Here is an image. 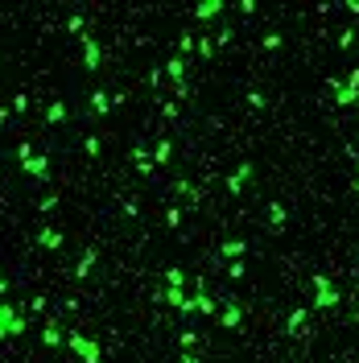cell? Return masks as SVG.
Wrapping results in <instances>:
<instances>
[{
  "label": "cell",
  "instance_id": "1",
  "mask_svg": "<svg viewBox=\"0 0 359 363\" xmlns=\"http://www.w3.org/2000/svg\"><path fill=\"white\" fill-rule=\"evenodd\" d=\"M9 335H25V318L13 306H0V339H9Z\"/></svg>",
  "mask_w": 359,
  "mask_h": 363
},
{
  "label": "cell",
  "instance_id": "2",
  "mask_svg": "<svg viewBox=\"0 0 359 363\" xmlns=\"http://www.w3.org/2000/svg\"><path fill=\"white\" fill-rule=\"evenodd\" d=\"M17 157H21V165H25L29 173L46 177V169H50V165H46V157H33V153H29V144H21V149H17Z\"/></svg>",
  "mask_w": 359,
  "mask_h": 363
},
{
  "label": "cell",
  "instance_id": "3",
  "mask_svg": "<svg viewBox=\"0 0 359 363\" xmlns=\"http://www.w3.org/2000/svg\"><path fill=\"white\" fill-rule=\"evenodd\" d=\"M70 347L79 351V359H83V363H99V347H95V343H87L83 335H70Z\"/></svg>",
  "mask_w": 359,
  "mask_h": 363
},
{
  "label": "cell",
  "instance_id": "4",
  "mask_svg": "<svg viewBox=\"0 0 359 363\" xmlns=\"http://www.w3.org/2000/svg\"><path fill=\"white\" fill-rule=\"evenodd\" d=\"M83 62H87V70H95V66H99V46H95L91 38H87V58H83Z\"/></svg>",
  "mask_w": 359,
  "mask_h": 363
},
{
  "label": "cell",
  "instance_id": "5",
  "mask_svg": "<svg viewBox=\"0 0 359 363\" xmlns=\"http://www.w3.org/2000/svg\"><path fill=\"white\" fill-rule=\"evenodd\" d=\"M335 297H339V293H335L331 285H326V281H318V306H331Z\"/></svg>",
  "mask_w": 359,
  "mask_h": 363
},
{
  "label": "cell",
  "instance_id": "6",
  "mask_svg": "<svg viewBox=\"0 0 359 363\" xmlns=\"http://www.w3.org/2000/svg\"><path fill=\"white\" fill-rule=\"evenodd\" d=\"M42 244H46V248H62V235L46 227V231H42Z\"/></svg>",
  "mask_w": 359,
  "mask_h": 363
},
{
  "label": "cell",
  "instance_id": "7",
  "mask_svg": "<svg viewBox=\"0 0 359 363\" xmlns=\"http://www.w3.org/2000/svg\"><path fill=\"white\" fill-rule=\"evenodd\" d=\"M62 116H66V107H62V103H50V107H46V120H50V124H58Z\"/></svg>",
  "mask_w": 359,
  "mask_h": 363
},
{
  "label": "cell",
  "instance_id": "8",
  "mask_svg": "<svg viewBox=\"0 0 359 363\" xmlns=\"http://www.w3.org/2000/svg\"><path fill=\"white\" fill-rule=\"evenodd\" d=\"M194 306H198V310H206V314H211V310H215V301H211V293H198V297H194Z\"/></svg>",
  "mask_w": 359,
  "mask_h": 363
},
{
  "label": "cell",
  "instance_id": "9",
  "mask_svg": "<svg viewBox=\"0 0 359 363\" xmlns=\"http://www.w3.org/2000/svg\"><path fill=\"white\" fill-rule=\"evenodd\" d=\"M91 264H95V252H83V264H79V277H87V272H91Z\"/></svg>",
  "mask_w": 359,
  "mask_h": 363
},
{
  "label": "cell",
  "instance_id": "10",
  "mask_svg": "<svg viewBox=\"0 0 359 363\" xmlns=\"http://www.w3.org/2000/svg\"><path fill=\"white\" fill-rule=\"evenodd\" d=\"M215 9H219V0H206V5H198V17H211Z\"/></svg>",
  "mask_w": 359,
  "mask_h": 363
},
{
  "label": "cell",
  "instance_id": "11",
  "mask_svg": "<svg viewBox=\"0 0 359 363\" xmlns=\"http://www.w3.org/2000/svg\"><path fill=\"white\" fill-rule=\"evenodd\" d=\"M42 339H46V347H58V330H54V326H46V335H42Z\"/></svg>",
  "mask_w": 359,
  "mask_h": 363
},
{
  "label": "cell",
  "instance_id": "12",
  "mask_svg": "<svg viewBox=\"0 0 359 363\" xmlns=\"http://www.w3.org/2000/svg\"><path fill=\"white\" fill-rule=\"evenodd\" d=\"M0 293H5V277H0Z\"/></svg>",
  "mask_w": 359,
  "mask_h": 363
}]
</instances>
